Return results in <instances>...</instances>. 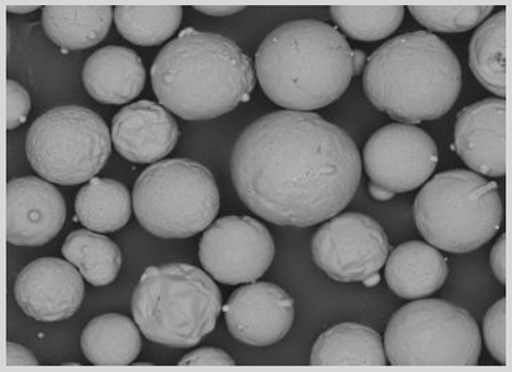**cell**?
<instances>
[{
    "instance_id": "cell-33",
    "label": "cell",
    "mask_w": 512,
    "mask_h": 372,
    "mask_svg": "<svg viewBox=\"0 0 512 372\" xmlns=\"http://www.w3.org/2000/svg\"><path fill=\"white\" fill-rule=\"evenodd\" d=\"M6 366H38L39 362L29 349L21 346V344L7 343Z\"/></svg>"
},
{
    "instance_id": "cell-11",
    "label": "cell",
    "mask_w": 512,
    "mask_h": 372,
    "mask_svg": "<svg viewBox=\"0 0 512 372\" xmlns=\"http://www.w3.org/2000/svg\"><path fill=\"white\" fill-rule=\"evenodd\" d=\"M390 254L387 233L376 219L361 213L336 215L315 232V265L340 283H363L379 273Z\"/></svg>"
},
{
    "instance_id": "cell-36",
    "label": "cell",
    "mask_w": 512,
    "mask_h": 372,
    "mask_svg": "<svg viewBox=\"0 0 512 372\" xmlns=\"http://www.w3.org/2000/svg\"><path fill=\"white\" fill-rule=\"evenodd\" d=\"M379 283H381V275L379 273L372 275V277L363 282L365 287H376Z\"/></svg>"
},
{
    "instance_id": "cell-1",
    "label": "cell",
    "mask_w": 512,
    "mask_h": 372,
    "mask_svg": "<svg viewBox=\"0 0 512 372\" xmlns=\"http://www.w3.org/2000/svg\"><path fill=\"white\" fill-rule=\"evenodd\" d=\"M237 195L254 214L283 227H313L354 199L363 165L344 128L312 112L277 110L251 123L231 155Z\"/></svg>"
},
{
    "instance_id": "cell-17",
    "label": "cell",
    "mask_w": 512,
    "mask_h": 372,
    "mask_svg": "<svg viewBox=\"0 0 512 372\" xmlns=\"http://www.w3.org/2000/svg\"><path fill=\"white\" fill-rule=\"evenodd\" d=\"M180 128L169 110L154 101L126 105L112 121L114 149L137 164L158 163L176 148Z\"/></svg>"
},
{
    "instance_id": "cell-27",
    "label": "cell",
    "mask_w": 512,
    "mask_h": 372,
    "mask_svg": "<svg viewBox=\"0 0 512 372\" xmlns=\"http://www.w3.org/2000/svg\"><path fill=\"white\" fill-rule=\"evenodd\" d=\"M332 20L351 39L378 41L388 38L402 24V6H332Z\"/></svg>"
},
{
    "instance_id": "cell-19",
    "label": "cell",
    "mask_w": 512,
    "mask_h": 372,
    "mask_svg": "<svg viewBox=\"0 0 512 372\" xmlns=\"http://www.w3.org/2000/svg\"><path fill=\"white\" fill-rule=\"evenodd\" d=\"M384 278L396 296L422 300L436 293L448 277L446 257L429 243H402L387 257Z\"/></svg>"
},
{
    "instance_id": "cell-21",
    "label": "cell",
    "mask_w": 512,
    "mask_h": 372,
    "mask_svg": "<svg viewBox=\"0 0 512 372\" xmlns=\"http://www.w3.org/2000/svg\"><path fill=\"white\" fill-rule=\"evenodd\" d=\"M81 349L91 365H131L141 351L139 326L125 315H100L85 326Z\"/></svg>"
},
{
    "instance_id": "cell-26",
    "label": "cell",
    "mask_w": 512,
    "mask_h": 372,
    "mask_svg": "<svg viewBox=\"0 0 512 372\" xmlns=\"http://www.w3.org/2000/svg\"><path fill=\"white\" fill-rule=\"evenodd\" d=\"M181 6H117L114 22L118 32L141 47H155L171 39L180 29Z\"/></svg>"
},
{
    "instance_id": "cell-6",
    "label": "cell",
    "mask_w": 512,
    "mask_h": 372,
    "mask_svg": "<svg viewBox=\"0 0 512 372\" xmlns=\"http://www.w3.org/2000/svg\"><path fill=\"white\" fill-rule=\"evenodd\" d=\"M413 214L425 241L441 251L466 254L500 231L504 204L497 183L465 169H452L425 183Z\"/></svg>"
},
{
    "instance_id": "cell-14",
    "label": "cell",
    "mask_w": 512,
    "mask_h": 372,
    "mask_svg": "<svg viewBox=\"0 0 512 372\" xmlns=\"http://www.w3.org/2000/svg\"><path fill=\"white\" fill-rule=\"evenodd\" d=\"M223 311L232 337L253 347L281 342L295 321V301L273 283L254 282L237 288Z\"/></svg>"
},
{
    "instance_id": "cell-5",
    "label": "cell",
    "mask_w": 512,
    "mask_h": 372,
    "mask_svg": "<svg viewBox=\"0 0 512 372\" xmlns=\"http://www.w3.org/2000/svg\"><path fill=\"white\" fill-rule=\"evenodd\" d=\"M131 307L146 339L187 349L216 329L222 293L213 278L194 265L149 266L135 287Z\"/></svg>"
},
{
    "instance_id": "cell-24",
    "label": "cell",
    "mask_w": 512,
    "mask_h": 372,
    "mask_svg": "<svg viewBox=\"0 0 512 372\" xmlns=\"http://www.w3.org/2000/svg\"><path fill=\"white\" fill-rule=\"evenodd\" d=\"M62 254L94 287L113 283L122 266V252L117 243L90 229H79L68 234Z\"/></svg>"
},
{
    "instance_id": "cell-35",
    "label": "cell",
    "mask_w": 512,
    "mask_h": 372,
    "mask_svg": "<svg viewBox=\"0 0 512 372\" xmlns=\"http://www.w3.org/2000/svg\"><path fill=\"white\" fill-rule=\"evenodd\" d=\"M38 8V6H7V11L16 13V15H27V13L34 12Z\"/></svg>"
},
{
    "instance_id": "cell-23",
    "label": "cell",
    "mask_w": 512,
    "mask_h": 372,
    "mask_svg": "<svg viewBox=\"0 0 512 372\" xmlns=\"http://www.w3.org/2000/svg\"><path fill=\"white\" fill-rule=\"evenodd\" d=\"M76 217L96 233L120 231L132 214V197L121 182L93 178L81 188L75 200Z\"/></svg>"
},
{
    "instance_id": "cell-4",
    "label": "cell",
    "mask_w": 512,
    "mask_h": 372,
    "mask_svg": "<svg viewBox=\"0 0 512 372\" xmlns=\"http://www.w3.org/2000/svg\"><path fill=\"white\" fill-rule=\"evenodd\" d=\"M363 86L374 107L414 126L450 112L463 87V70L445 41L414 31L388 40L370 55Z\"/></svg>"
},
{
    "instance_id": "cell-32",
    "label": "cell",
    "mask_w": 512,
    "mask_h": 372,
    "mask_svg": "<svg viewBox=\"0 0 512 372\" xmlns=\"http://www.w3.org/2000/svg\"><path fill=\"white\" fill-rule=\"evenodd\" d=\"M491 266L498 282L506 284V233L498 238L491 251Z\"/></svg>"
},
{
    "instance_id": "cell-12",
    "label": "cell",
    "mask_w": 512,
    "mask_h": 372,
    "mask_svg": "<svg viewBox=\"0 0 512 372\" xmlns=\"http://www.w3.org/2000/svg\"><path fill=\"white\" fill-rule=\"evenodd\" d=\"M276 245L262 222L230 215L209 225L199 243V260L210 277L227 286L254 283L271 268Z\"/></svg>"
},
{
    "instance_id": "cell-7",
    "label": "cell",
    "mask_w": 512,
    "mask_h": 372,
    "mask_svg": "<svg viewBox=\"0 0 512 372\" xmlns=\"http://www.w3.org/2000/svg\"><path fill=\"white\" fill-rule=\"evenodd\" d=\"M132 201L141 227L164 240H181L205 231L221 208L213 173L190 159L150 165L137 178Z\"/></svg>"
},
{
    "instance_id": "cell-34",
    "label": "cell",
    "mask_w": 512,
    "mask_h": 372,
    "mask_svg": "<svg viewBox=\"0 0 512 372\" xmlns=\"http://www.w3.org/2000/svg\"><path fill=\"white\" fill-rule=\"evenodd\" d=\"M194 8L204 15L217 17L236 15L245 9L244 6H224V4H216V6L209 4V6H194Z\"/></svg>"
},
{
    "instance_id": "cell-10",
    "label": "cell",
    "mask_w": 512,
    "mask_h": 372,
    "mask_svg": "<svg viewBox=\"0 0 512 372\" xmlns=\"http://www.w3.org/2000/svg\"><path fill=\"white\" fill-rule=\"evenodd\" d=\"M363 158L370 196L388 201L416 190L431 178L438 164V149L422 128L393 123L370 136Z\"/></svg>"
},
{
    "instance_id": "cell-8",
    "label": "cell",
    "mask_w": 512,
    "mask_h": 372,
    "mask_svg": "<svg viewBox=\"0 0 512 372\" xmlns=\"http://www.w3.org/2000/svg\"><path fill=\"white\" fill-rule=\"evenodd\" d=\"M383 344L392 366H475L482 353L477 321L438 298L397 310L388 321Z\"/></svg>"
},
{
    "instance_id": "cell-13",
    "label": "cell",
    "mask_w": 512,
    "mask_h": 372,
    "mask_svg": "<svg viewBox=\"0 0 512 372\" xmlns=\"http://www.w3.org/2000/svg\"><path fill=\"white\" fill-rule=\"evenodd\" d=\"M81 273L70 261L41 257L26 265L17 275V305L30 318L41 323H58L72 318L85 297Z\"/></svg>"
},
{
    "instance_id": "cell-16",
    "label": "cell",
    "mask_w": 512,
    "mask_h": 372,
    "mask_svg": "<svg viewBox=\"0 0 512 372\" xmlns=\"http://www.w3.org/2000/svg\"><path fill=\"white\" fill-rule=\"evenodd\" d=\"M454 149L473 172L486 177L506 174V100L491 98L457 114Z\"/></svg>"
},
{
    "instance_id": "cell-20",
    "label": "cell",
    "mask_w": 512,
    "mask_h": 372,
    "mask_svg": "<svg viewBox=\"0 0 512 372\" xmlns=\"http://www.w3.org/2000/svg\"><path fill=\"white\" fill-rule=\"evenodd\" d=\"M310 365L386 366L381 335L369 326L342 323L326 330L315 342Z\"/></svg>"
},
{
    "instance_id": "cell-22",
    "label": "cell",
    "mask_w": 512,
    "mask_h": 372,
    "mask_svg": "<svg viewBox=\"0 0 512 372\" xmlns=\"http://www.w3.org/2000/svg\"><path fill=\"white\" fill-rule=\"evenodd\" d=\"M113 16L112 6H45L43 27L59 48L88 49L105 39Z\"/></svg>"
},
{
    "instance_id": "cell-2",
    "label": "cell",
    "mask_w": 512,
    "mask_h": 372,
    "mask_svg": "<svg viewBox=\"0 0 512 372\" xmlns=\"http://www.w3.org/2000/svg\"><path fill=\"white\" fill-rule=\"evenodd\" d=\"M367 64L363 50L352 49L340 31L326 22H286L260 44L256 77L274 104L312 112L335 103Z\"/></svg>"
},
{
    "instance_id": "cell-3",
    "label": "cell",
    "mask_w": 512,
    "mask_h": 372,
    "mask_svg": "<svg viewBox=\"0 0 512 372\" xmlns=\"http://www.w3.org/2000/svg\"><path fill=\"white\" fill-rule=\"evenodd\" d=\"M150 75L159 103L185 121L222 117L255 87L253 62L235 41L195 29L160 50Z\"/></svg>"
},
{
    "instance_id": "cell-25",
    "label": "cell",
    "mask_w": 512,
    "mask_h": 372,
    "mask_svg": "<svg viewBox=\"0 0 512 372\" xmlns=\"http://www.w3.org/2000/svg\"><path fill=\"white\" fill-rule=\"evenodd\" d=\"M469 66L475 78L492 94L506 96V9L489 17L474 32Z\"/></svg>"
},
{
    "instance_id": "cell-9",
    "label": "cell",
    "mask_w": 512,
    "mask_h": 372,
    "mask_svg": "<svg viewBox=\"0 0 512 372\" xmlns=\"http://www.w3.org/2000/svg\"><path fill=\"white\" fill-rule=\"evenodd\" d=\"M112 151L107 123L93 110L64 105L48 110L27 131L26 155L41 178L61 186L89 182Z\"/></svg>"
},
{
    "instance_id": "cell-28",
    "label": "cell",
    "mask_w": 512,
    "mask_h": 372,
    "mask_svg": "<svg viewBox=\"0 0 512 372\" xmlns=\"http://www.w3.org/2000/svg\"><path fill=\"white\" fill-rule=\"evenodd\" d=\"M411 16L427 29L437 32H465L474 29L493 11L492 6H410Z\"/></svg>"
},
{
    "instance_id": "cell-18",
    "label": "cell",
    "mask_w": 512,
    "mask_h": 372,
    "mask_svg": "<svg viewBox=\"0 0 512 372\" xmlns=\"http://www.w3.org/2000/svg\"><path fill=\"white\" fill-rule=\"evenodd\" d=\"M82 81L91 98L107 105L130 103L144 90L146 71L134 50L109 45L86 61Z\"/></svg>"
},
{
    "instance_id": "cell-31",
    "label": "cell",
    "mask_w": 512,
    "mask_h": 372,
    "mask_svg": "<svg viewBox=\"0 0 512 372\" xmlns=\"http://www.w3.org/2000/svg\"><path fill=\"white\" fill-rule=\"evenodd\" d=\"M181 366H235L236 362L223 349L204 347L192 351L178 362Z\"/></svg>"
},
{
    "instance_id": "cell-29",
    "label": "cell",
    "mask_w": 512,
    "mask_h": 372,
    "mask_svg": "<svg viewBox=\"0 0 512 372\" xmlns=\"http://www.w3.org/2000/svg\"><path fill=\"white\" fill-rule=\"evenodd\" d=\"M483 337L489 353L498 364L507 365L505 297L488 310L483 321Z\"/></svg>"
},
{
    "instance_id": "cell-15",
    "label": "cell",
    "mask_w": 512,
    "mask_h": 372,
    "mask_svg": "<svg viewBox=\"0 0 512 372\" xmlns=\"http://www.w3.org/2000/svg\"><path fill=\"white\" fill-rule=\"evenodd\" d=\"M66 218V201L47 179L21 177L7 183V241L11 245H47L62 231Z\"/></svg>"
},
{
    "instance_id": "cell-30",
    "label": "cell",
    "mask_w": 512,
    "mask_h": 372,
    "mask_svg": "<svg viewBox=\"0 0 512 372\" xmlns=\"http://www.w3.org/2000/svg\"><path fill=\"white\" fill-rule=\"evenodd\" d=\"M31 110L30 94L15 80H7V130H15L26 122Z\"/></svg>"
}]
</instances>
